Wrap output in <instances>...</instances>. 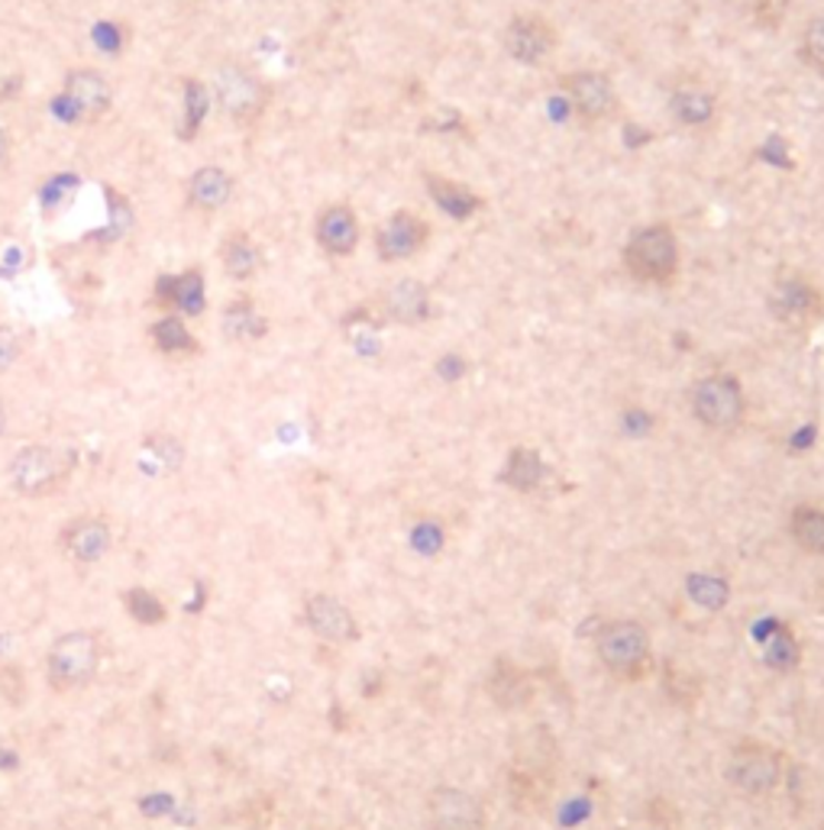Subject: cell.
<instances>
[{
	"label": "cell",
	"instance_id": "3",
	"mask_svg": "<svg viewBox=\"0 0 824 830\" xmlns=\"http://www.w3.org/2000/svg\"><path fill=\"white\" fill-rule=\"evenodd\" d=\"M599 659L618 679H640L650 669V637L638 621H611L599 634Z\"/></svg>",
	"mask_w": 824,
	"mask_h": 830
},
{
	"label": "cell",
	"instance_id": "19",
	"mask_svg": "<svg viewBox=\"0 0 824 830\" xmlns=\"http://www.w3.org/2000/svg\"><path fill=\"white\" fill-rule=\"evenodd\" d=\"M673 114L685 126H709L718 114V98L699 84H685L673 94Z\"/></svg>",
	"mask_w": 824,
	"mask_h": 830
},
{
	"label": "cell",
	"instance_id": "32",
	"mask_svg": "<svg viewBox=\"0 0 824 830\" xmlns=\"http://www.w3.org/2000/svg\"><path fill=\"white\" fill-rule=\"evenodd\" d=\"M0 698L13 708L23 705L27 698V682H23V673L17 666H0Z\"/></svg>",
	"mask_w": 824,
	"mask_h": 830
},
{
	"label": "cell",
	"instance_id": "15",
	"mask_svg": "<svg viewBox=\"0 0 824 830\" xmlns=\"http://www.w3.org/2000/svg\"><path fill=\"white\" fill-rule=\"evenodd\" d=\"M155 304L159 307H179L187 317H197L204 310V278L197 268H187L182 275H162L155 281Z\"/></svg>",
	"mask_w": 824,
	"mask_h": 830
},
{
	"label": "cell",
	"instance_id": "29",
	"mask_svg": "<svg viewBox=\"0 0 824 830\" xmlns=\"http://www.w3.org/2000/svg\"><path fill=\"white\" fill-rule=\"evenodd\" d=\"M123 604H126V614L143 627H155L165 621V604L159 595H152L150 588H130L123 595Z\"/></svg>",
	"mask_w": 824,
	"mask_h": 830
},
{
	"label": "cell",
	"instance_id": "16",
	"mask_svg": "<svg viewBox=\"0 0 824 830\" xmlns=\"http://www.w3.org/2000/svg\"><path fill=\"white\" fill-rule=\"evenodd\" d=\"M317 243L330 256H349L359 243V221H356L353 207H346V204L327 207L317 217Z\"/></svg>",
	"mask_w": 824,
	"mask_h": 830
},
{
	"label": "cell",
	"instance_id": "8",
	"mask_svg": "<svg viewBox=\"0 0 824 830\" xmlns=\"http://www.w3.org/2000/svg\"><path fill=\"white\" fill-rule=\"evenodd\" d=\"M562 91H566V101L572 104V111L582 120H604L618 107V94H614L611 78L592 72V69L562 78Z\"/></svg>",
	"mask_w": 824,
	"mask_h": 830
},
{
	"label": "cell",
	"instance_id": "12",
	"mask_svg": "<svg viewBox=\"0 0 824 830\" xmlns=\"http://www.w3.org/2000/svg\"><path fill=\"white\" fill-rule=\"evenodd\" d=\"M111 527H108V521H101V518H81L75 524H69L65 533H62V550L81 563V566H94V563H101L108 553H111Z\"/></svg>",
	"mask_w": 824,
	"mask_h": 830
},
{
	"label": "cell",
	"instance_id": "10",
	"mask_svg": "<svg viewBox=\"0 0 824 830\" xmlns=\"http://www.w3.org/2000/svg\"><path fill=\"white\" fill-rule=\"evenodd\" d=\"M427 236H430V229L417 214L398 211L382 224L378 236H375V246H378V256L385 263H401V259H411L417 249H424Z\"/></svg>",
	"mask_w": 824,
	"mask_h": 830
},
{
	"label": "cell",
	"instance_id": "17",
	"mask_svg": "<svg viewBox=\"0 0 824 830\" xmlns=\"http://www.w3.org/2000/svg\"><path fill=\"white\" fill-rule=\"evenodd\" d=\"M230 194H233V182H230V175H226L221 165H204V168H197V172L191 175V182H187V197H191V204L201 207V211H217V207H224L226 201H230Z\"/></svg>",
	"mask_w": 824,
	"mask_h": 830
},
{
	"label": "cell",
	"instance_id": "7",
	"mask_svg": "<svg viewBox=\"0 0 824 830\" xmlns=\"http://www.w3.org/2000/svg\"><path fill=\"white\" fill-rule=\"evenodd\" d=\"M427 818L430 830H486V811L482 805L462 789L440 786L427 798Z\"/></svg>",
	"mask_w": 824,
	"mask_h": 830
},
{
	"label": "cell",
	"instance_id": "9",
	"mask_svg": "<svg viewBox=\"0 0 824 830\" xmlns=\"http://www.w3.org/2000/svg\"><path fill=\"white\" fill-rule=\"evenodd\" d=\"M553 45H557V30L537 13L515 17L505 30V49L525 65H537L540 59H547Z\"/></svg>",
	"mask_w": 824,
	"mask_h": 830
},
{
	"label": "cell",
	"instance_id": "23",
	"mask_svg": "<svg viewBox=\"0 0 824 830\" xmlns=\"http://www.w3.org/2000/svg\"><path fill=\"white\" fill-rule=\"evenodd\" d=\"M221 256H224L226 271H230L233 278H240V281L253 278V271L260 268V249L253 246V239H250L246 233H233V236H226Z\"/></svg>",
	"mask_w": 824,
	"mask_h": 830
},
{
	"label": "cell",
	"instance_id": "34",
	"mask_svg": "<svg viewBox=\"0 0 824 830\" xmlns=\"http://www.w3.org/2000/svg\"><path fill=\"white\" fill-rule=\"evenodd\" d=\"M94 42H98L101 49H108V52H116V49L123 45V30L104 20V23L94 27Z\"/></svg>",
	"mask_w": 824,
	"mask_h": 830
},
{
	"label": "cell",
	"instance_id": "13",
	"mask_svg": "<svg viewBox=\"0 0 824 830\" xmlns=\"http://www.w3.org/2000/svg\"><path fill=\"white\" fill-rule=\"evenodd\" d=\"M307 627L327 643L356 641V617L346 611V604L330 598V595H314L304 604Z\"/></svg>",
	"mask_w": 824,
	"mask_h": 830
},
{
	"label": "cell",
	"instance_id": "31",
	"mask_svg": "<svg viewBox=\"0 0 824 830\" xmlns=\"http://www.w3.org/2000/svg\"><path fill=\"white\" fill-rule=\"evenodd\" d=\"M802 55L812 69L824 72V13L815 17L805 30V39H802Z\"/></svg>",
	"mask_w": 824,
	"mask_h": 830
},
{
	"label": "cell",
	"instance_id": "6",
	"mask_svg": "<svg viewBox=\"0 0 824 830\" xmlns=\"http://www.w3.org/2000/svg\"><path fill=\"white\" fill-rule=\"evenodd\" d=\"M780 754L763 747V744H741L731 762H728V779L734 789H741L744 795H763L773 792L780 782Z\"/></svg>",
	"mask_w": 824,
	"mask_h": 830
},
{
	"label": "cell",
	"instance_id": "4",
	"mask_svg": "<svg viewBox=\"0 0 824 830\" xmlns=\"http://www.w3.org/2000/svg\"><path fill=\"white\" fill-rule=\"evenodd\" d=\"M72 472V455L52 447H27L10 462V482L20 494H45L59 489Z\"/></svg>",
	"mask_w": 824,
	"mask_h": 830
},
{
	"label": "cell",
	"instance_id": "28",
	"mask_svg": "<svg viewBox=\"0 0 824 830\" xmlns=\"http://www.w3.org/2000/svg\"><path fill=\"white\" fill-rule=\"evenodd\" d=\"M543 479V462L533 450H515L511 459H508V469H505V482L515 485V489H537Z\"/></svg>",
	"mask_w": 824,
	"mask_h": 830
},
{
	"label": "cell",
	"instance_id": "20",
	"mask_svg": "<svg viewBox=\"0 0 824 830\" xmlns=\"http://www.w3.org/2000/svg\"><path fill=\"white\" fill-rule=\"evenodd\" d=\"M385 310L391 314V320L417 324L427 317V291L417 281H398L385 295Z\"/></svg>",
	"mask_w": 824,
	"mask_h": 830
},
{
	"label": "cell",
	"instance_id": "27",
	"mask_svg": "<svg viewBox=\"0 0 824 830\" xmlns=\"http://www.w3.org/2000/svg\"><path fill=\"white\" fill-rule=\"evenodd\" d=\"M207 111H211V91H207V84H201L197 78H187L185 81V126L179 130V133H182V140H194V136H197V130H201V123H204Z\"/></svg>",
	"mask_w": 824,
	"mask_h": 830
},
{
	"label": "cell",
	"instance_id": "18",
	"mask_svg": "<svg viewBox=\"0 0 824 830\" xmlns=\"http://www.w3.org/2000/svg\"><path fill=\"white\" fill-rule=\"evenodd\" d=\"M427 188L434 194L437 207H440L444 214H450L452 221H469V217L482 207V201H479L476 191H469L466 185L452 182V178L427 175Z\"/></svg>",
	"mask_w": 824,
	"mask_h": 830
},
{
	"label": "cell",
	"instance_id": "14",
	"mask_svg": "<svg viewBox=\"0 0 824 830\" xmlns=\"http://www.w3.org/2000/svg\"><path fill=\"white\" fill-rule=\"evenodd\" d=\"M69 104L78 111V120H98L111 107V84L98 75L94 69H75L65 75V91Z\"/></svg>",
	"mask_w": 824,
	"mask_h": 830
},
{
	"label": "cell",
	"instance_id": "35",
	"mask_svg": "<svg viewBox=\"0 0 824 830\" xmlns=\"http://www.w3.org/2000/svg\"><path fill=\"white\" fill-rule=\"evenodd\" d=\"M7 150H10V140H7V133L0 130V162H3V155H7Z\"/></svg>",
	"mask_w": 824,
	"mask_h": 830
},
{
	"label": "cell",
	"instance_id": "24",
	"mask_svg": "<svg viewBox=\"0 0 824 830\" xmlns=\"http://www.w3.org/2000/svg\"><path fill=\"white\" fill-rule=\"evenodd\" d=\"M488 691H491V698H495L498 705L515 708V705H521L527 695H530V685H527V676L518 669V666H511V663H498L495 676H491V682H488Z\"/></svg>",
	"mask_w": 824,
	"mask_h": 830
},
{
	"label": "cell",
	"instance_id": "33",
	"mask_svg": "<svg viewBox=\"0 0 824 830\" xmlns=\"http://www.w3.org/2000/svg\"><path fill=\"white\" fill-rule=\"evenodd\" d=\"M17 356H20V340H17V334H13L10 327L0 324V372H7V369L17 362Z\"/></svg>",
	"mask_w": 824,
	"mask_h": 830
},
{
	"label": "cell",
	"instance_id": "22",
	"mask_svg": "<svg viewBox=\"0 0 824 830\" xmlns=\"http://www.w3.org/2000/svg\"><path fill=\"white\" fill-rule=\"evenodd\" d=\"M789 530H792V536H795V543H798L802 550L824 556V508L798 504V508L792 511Z\"/></svg>",
	"mask_w": 824,
	"mask_h": 830
},
{
	"label": "cell",
	"instance_id": "21",
	"mask_svg": "<svg viewBox=\"0 0 824 830\" xmlns=\"http://www.w3.org/2000/svg\"><path fill=\"white\" fill-rule=\"evenodd\" d=\"M773 310H776L783 320H808V317L818 310V295H815L805 281L792 278L789 285H783V288L773 295Z\"/></svg>",
	"mask_w": 824,
	"mask_h": 830
},
{
	"label": "cell",
	"instance_id": "1",
	"mask_svg": "<svg viewBox=\"0 0 824 830\" xmlns=\"http://www.w3.org/2000/svg\"><path fill=\"white\" fill-rule=\"evenodd\" d=\"M101 666V643L88 631L62 634L49 646L45 656V679L55 691H75L81 685L94 679Z\"/></svg>",
	"mask_w": 824,
	"mask_h": 830
},
{
	"label": "cell",
	"instance_id": "5",
	"mask_svg": "<svg viewBox=\"0 0 824 830\" xmlns=\"http://www.w3.org/2000/svg\"><path fill=\"white\" fill-rule=\"evenodd\" d=\"M692 411L712 430H734L744 420V391L731 376L702 378L692 391Z\"/></svg>",
	"mask_w": 824,
	"mask_h": 830
},
{
	"label": "cell",
	"instance_id": "26",
	"mask_svg": "<svg viewBox=\"0 0 824 830\" xmlns=\"http://www.w3.org/2000/svg\"><path fill=\"white\" fill-rule=\"evenodd\" d=\"M152 342L162 349V352H169V356H175V352H194L197 349V342L191 337V330L185 327V320L182 317H162L155 327H152Z\"/></svg>",
	"mask_w": 824,
	"mask_h": 830
},
{
	"label": "cell",
	"instance_id": "36",
	"mask_svg": "<svg viewBox=\"0 0 824 830\" xmlns=\"http://www.w3.org/2000/svg\"><path fill=\"white\" fill-rule=\"evenodd\" d=\"M3 430H7V411H3V404H0V437H3Z\"/></svg>",
	"mask_w": 824,
	"mask_h": 830
},
{
	"label": "cell",
	"instance_id": "11",
	"mask_svg": "<svg viewBox=\"0 0 824 830\" xmlns=\"http://www.w3.org/2000/svg\"><path fill=\"white\" fill-rule=\"evenodd\" d=\"M217 101L230 116L253 120L256 114H263L265 88L243 69H224L217 75Z\"/></svg>",
	"mask_w": 824,
	"mask_h": 830
},
{
	"label": "cell",
	"instance_id": "25",
	"mask_svg": "<svg viewBox=\"0 0 824 830\" xmlns=\"http://www.w3.org/2000/svg\"><path fill=\"white\" fill-rule=\"evenodd\" d=\"M224 330L230 340H256L265 334V320L250 301H233L224 310Z\"/></svg>",
	"mask_w": 824,
	"mask_h": 830
},
{
	"label": "cell",
	"instance_id": "2",
	"mask_svg": "<svg viewBox=\"0 0 824 830\" xmlns=\"http://www.w3.org/2000/svg\"><path fill=\"white\" fill-rule=\"evenodd\" d=\"M624 265L638 281L670 285L679 271V243H675L673 229L653 224L634 233V239L624 249Z\"/></svg>",
	"mask_w": 824,
	"mask_h": 830
},
{
	"label": "cell",
	"instance_id": "30",
	"mask_svg": "<svg viewBox=\"0 0 824 830\" xmlns=\"http://www.w3.org/2000/svg\"><path fill=\"white\" fill-rule=\"evenodd\" d=\"M689 598L705 607V611H721L728 602V585L714 575H692L689 578Z\"/></svg>",
	"mask_w": 824,
	"mask_h": 830
}]
</instances>
